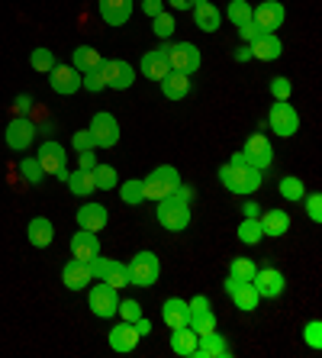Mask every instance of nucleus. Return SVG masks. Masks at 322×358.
I'll return each mask as SVG.
<instances>
[{"label":"nucleus","instance_id":"f257e3e1","mask_svg":"<svg viewBox=\"0 0 322 358\" xmlns=\"http://www.w3.org/2000/svg\"><path fill=\"white\" fill-rule=\"evenodd\" d=\"M190 200H193V191L184 187V184L171 197L158 200L155 217H158V223H161V229H168V233H184V229H187L190 226Z\"/></svg>","mask_w":322,"mask_h":358},{"label":"nucleus","instance_id":"f03ea898","mask_svg":"<svg viewBox=\"0 0 322 358\" xmlns=\"http://www.w3.org/2000/svg\"><path fill=\"white\" fill-rule=\"evenodd\" d=\"M181 171L174 165H158L155 171H149V178H142V200H152V203H158V200L171 197L177 187H181Z\"/></svg>","mask_w":322,"mask_h":358},{"label":"nucleus","instance_id":"7ed1b4c3","mask_svg":"<svg viewBox=\"0 0 322 358\" xmlns=\"http://www.w3.org/2000/svg\"><path fill=\"white\" fill-rule=\"evenodd\" d=\"M219 181H223L226 191L248 197V194H255L258 187L265 184V178H261V171H258V168L248 165V162H245V165H232V162H226V165L219 168Z\"/></svg>","mask_w":322,"mask_h":358},{"label":"nucleus","instance_id":"20e7f679","mask_svg":"<svg viewBox=\"0 0 322 358\" xmlns=\"http://www.w3.org/2000/svg\"><path fill=\"white\" fill-rule=\"evenodd\" d=\"M126 268H129V287H155L161 278V262L155 252H136Z\"/></svg>","mask_w":322,"mask_h":358},{"label":"nucleus","instance_id":"39448f33","mask_svg":"<svg viewBox=\"0 0 322 358\" xmlns=\"http://www.w3.org/2000/svg\"><path fill=\"white\" fill-rule=\"evenodd\" d=\"M165 55H168V68L171 71H181V75H193V71H200V49L193 45V42H174V45H168L165 42Z\"/></svg>","mask_w":322,"mask_h":358},{"label":"nucleus","instance_id":"423d86ee","mask_svg":"<svg viewBox=\"0 0 322 358\" xmlns=\"http://www.w3.org/2000/svg\"><path fill=\"white\" fill-rule=\"evenodd\" d=\"M268 126H271L274 136H281V139H290V136H297L300 129V113L293 103L287 100H274L271 113H268Z\"/></svg>","mask_w":322,"mask_h":358},{"label":"nucleus","instance_id":"0eeeda50","mask_svg":"<svg viewBox=\"0 0 322 358\" xmlns=\"http://www.w3.org/2000/svg\"><path fill=\"white\" fill-rule=\"evenodd\" d=\"M36 162H39V168L45 171V178L49 175H58L61 181L68 178V152L61 142H42L39 152H36Z\"/></svg>","mask_w":322,"mask_h":358},{"label":"nucleus","instance_id":"6e6552de","mask_svg":"<svg viewBox=\"0 0 322 358\" xmlns=\"http://www.w3.org/2000/svg\"><path fill=\"white\" fill-rule=\"evenodd\" d=\"M100 78L110 91H126L136 84V68L123 59H103L100 62Z\"/></svg>","mask_w":322,"mask_h":358},{"label":"nucleus","instance_id":"1a4fd4ad","mask_svg":"<svg viewBox=\"0 0 322 358\" xmlns=\"http://www.w3.org/2000/svg\"><path fill=\"white\" fill-rule=\"evenodd\" d=\"M91 265V275L97 278V281H107L113 291H123V287H129V268L123 265V262H116V259H94L87 262Z\"/></svg>","mask_w":322,"mask_h":358},{"label":"nucleus","instance_id":"9d476101","mask_svg":"<svg viewBox=\"0 0 322 358\" xmlns=\"http://www.w3.org/2000/svg\"><path fill=\"white\" fill-rule=\"evenodd\" d=\"M87 303H91V313L97 320H110V317H116L119 291H113L107 281H100V284H94L91 291H87Z\"/></svg>","mask_w":322,"mask_h":358},{"label":"nucleus","instance_id":"9b49d317","mask_svg":"<svg viewBox=\"0 0 322 358\" xmlns=\"http://www.w3.org/2000/svg\"><path fill=\"white\" fill-rule=\"evenodd\" d=\"M36 123L33 120H26V117H13L7 123V129H3V139H7V149L13 152H26L29 145L36 142Z\"/></svg>","mask_w":322,"mask_h":358},{"label":"nucleus","instance_id":"f8f14e48","mask_svg":"<svg viewBox=\"0 0 322 358\" xmlns=\"http://www.w3.org/2000/svg\"><path fill=\"white\" fill-rule=\"evenodd\" d=\"M87 133L94 136V145H97V149H113L116 142H119V123H116L113 113H94Z\"/></svg>","mask_w":322,"mask_h":358},{"label":"nucleus","instance_id":"ddd939ff","mask_svg":"<svg viewBox=\"0 0 322 358\" xmlns=\"http://www.w3.org/2000/svg\"><path fill=\"white\" fill-rule=\"evenodd\" d=\"M251 20L261 26V33H277L287 20V10L281 0H261L258 7H251Z\"/></svg>","mask_w":322,"mask_h":358},{"label":"nucleus","instance_id":"4468645a","mask_svg":"<svg viewBox=\"0 0 322 358\" xmlns=\"http://www.w3.org/2000/svg\"><path fill=\"white\" fill-rule=\"evenodd\" d=\"M245 162L251 168H258V171H265L268 165L274 162V149H271V139L268 136H261V133H255V136H248L245 139Z\"/></svg>","mask_w":322,"mask_h":358},{"label":"nucleus","instance_id":"2eb2a0df","mask_svg":"<svg viewBox=\"0 0 322 358\" xmlns=\"http://www.w3.org/2000/svg\"><path fill=\"white\" fill-rule=\"evenodd\" d=\"M49 84L52 91L61 94V97H71V94L81 91V71L75 65H55L49 71Z\"/></svg>","mask_w":322,"mask_h":358},{"label":"nucleus","instance_id":"dca6fc26","mask_svg":"<svg viewBox=\"0 0 322 358\" xmlns=\"http://www.w3.org/2000/svg\"><path fill=\"white\" fill-rule=\"evenodd\" d=\"M251 284H255V291L268 300H277L284 294V287H287V281H284V275L277 268H258Z\"/></svg>","mask_w":322,"mask_h":358},{"label":"nucleus","instance_id":"f3484780","mask_svg":"<svg viewBox=\"0 0 322 358\" xmlns=\"http://www.w3.org/2000/svg\"><path fill=\"white\" fill-rule=\"evenodd\" d=\"M190 13H193V26L203 29V33H216L223 26V10L216 7V3H210V0H197Z\"/></svg>","mask_w":322,"mask_h":358},{"label":"nucleus","instance_id":"a211bd4d","mask_svg":"<svg viewBox=\"0 0 322 358\" xmlns=\"http://www.w3.org/2000/svg\"><path fill=\"white\" fill-rule=\"evenodd\" d=\"M91 281H94V275H91V265H87V262L71 259L61 268V284H65L68 291H84V287H91Z\"/></svg>","mask_w":322,"mask_h":358},{"label":"nucleus","instance_id":"6ab92c4d","mask_svg":"<svg viewBox=\"0 0 322 358\" xmlns=\"http://www.w3.org/2000/svg\"><path fill=\"white\" fill-rule=\"evenodd\" d=\"M107 223H110V213L103 203H94L91 200V203H84L78 210V226L87 229V233H100V229H107Z\"/></svg>","mask_w":322,"mask_h":358},{"label":"nucleus","instance_id":"aec40b11","mask_svg":"<svg viewBox=\"0 0 322 358\" xmlns=\"http://www.w3.org/2000/svg\"><path fill=\"white\" fill-rule=\"evenodd\" d=\"M139 71L149 81H161V78L171 71L168 68V55H165V45H158V49H149L145 55H142V62H139Z\"/></svg>","mask_w":322,"mask_h":358},{"label":"nucleus","instance_id":"412c9836","mask_svg":"<svg viewBox=\"0 0 322 358\" xmlns=\"http://www.w3.org/2000/svg\"><path fill=\"white\" fill-rule=\"evenodd\" d=\"M100 255V239L97 233H87V229H81V233L71 236V259L78 262H94Z\"/></svg>","mask_w":322,"mask_h":358},{"label":"nucleus","instance_id":"4be33fe9","mask_svg":"<svg viewBox=\"0 0 322 358\" xmlns=\"http://www.w3.org/2000/svg\"><path fill=\"white\" fill-rule=\"evenodd\" d=\"M133 3L136 0H100V17L110 26H126L133 17Z\"/></svg>","mask_w":322,"mask_h":358},{"label":"nucleus","instance_id":"5701e85b","mask_svg":"<svg viewBox=\"0 0 322 358\" xmlns=\"http://www.w3.org/2000/svg\"><path fill=\"white\" fill-rule=\"evenodd\" d=\"M229 342H226V336H219L213 329V333L200 336L197 342V352H193V358H229Z\"/></svg>","mask_w":322,"mask_h":358},{"label":"nucleus","instance_id":"b1692460","mask_svg":"<svg viewBox=\"0 0 322 358\" xmlns=\"http://www.w3.org/2000/svg\"><path fill=\"white\" fill-rule=\"evenodd\" d=\"M251 59H258V62H274V59H281V52H284V45H281V39H277V33H261L251 45Z\"/></svg>","mask_w":322,"mask_h":358},{"label":"nucleus","instance_id":"393cba45","mask_svg":"<svg viewBox=\"0 0 322 358\" xmlns=\"http://www.w3.org/2000/svg\"><path fill=\"white\" fill-rule=\"evenodd\" d=\"M161 320H165L168 329L187 326V323H190V307H187V300H181V297H168L165 303H161Z\"/></svg>","mask_w":322,"mask_h":358},{"label":"nucleus","instance_id":"a878e982","mask_svg":"<svg viewBox=\"0 0 322 358\" xmlns=\"http://www.w3.org/2000/svg\"><path fill=\"white\" fill-rule=\"evenodd\" d=\"M258 223H261V233L274 236V239H281V236L290 233V213L287 210H268V213H258Z\"/></svg>","mask_w":322,"mask_h":358},{"label":"nucleus","instance_id":"bb28decb","mask_svg":"<svg viewBox=\"0 0 322 358\" xmlns=\"http://www.w3.org/2000/svg\"><path fill=\"white\" fill-rule=\"evenodd\" d=\"M107 339H110V349H113V352H133L136 345H139L142 336L136 333L133 323H126V320H123L119 326H113V329H110Z\"/></svg>","mask_w":322,"mask_h":358},{"label":"nucleus","instance_id":"cd10ccee","mask_svg":"<svg viewBox=\"0 0 322 358\" xmlns=\"http://www.w3.org/2000/svg\"><path fill=\"white\" fill-rule=\"evenodd\" d=\"M26 239H29V245H36V249L52 245V239H55V226H52V220L33 217L29 220V226H26Z\"/></svg>","mask_w":322,"mask_h":358},{"label":"nucleus","instance_id":"c85d7f7f","mask_svg":"<svg viewBox=\"0 0 322 358\" xmlns=\"http://www.w3.org/2000/svg\"><path fill=\"white\" fill-rule=\"evenodd\" d=\"M232 303H235V310H242V313H255L258 303H261V294L255 291V284L245 281V284H235L229 291Z\"/></svg>","mask_w":322,"mask_h":358},{"label":"nucleus","instance_id":"c756f323","mask_svg":"<svg viewBox=\"0 0 322 358\" xmlns=\"http://www.w3.org/2000/svg\"><path fill=\"white\" fill-rule=\"evenodd\" d=\"M197 342H200V336L193 333L190 326H177V329H171V349H174V355L193 358V352H197Z\"/></svg>","mask_w":322,"mask_h":358},{"label":"nucleus","instance_id":"7c9ffc66","mask_svg":"<svg viewBox=\"0 0 322 358\" xmlns=\"http://www.w3.org/2000/svg\"><path fill=\"white\" fill-rule=\"evenodd\" d=\"M158 84H161V94H165L168 100H174V103L190 94V75H181V71H168Z\"/></svg>","mask_w":322,"mask_h":358},{"label":"nucleus","instance_id":"2f4dec72","mask_svg":"<svg viewBox=\"0 0 322 358\" xmlns=\"http://www.w3.org/2000/svg\"><path fill=\"white\" fill-rule=\"evenodd\" d=\"M68 191L75 194V197H91L94 191H97V184H94V171H84V168H78V171H71V175L65 178Z\"/></svg>","mask_w":322,"mask_h":358},{"label":"nucleus","instance_id":"473e14b6","mask_svg":"<svg viewBox=\"0 0 322 358\" xmlns=\"http://www.w3.org/2000/svg\"><path fill=\"white\" fill-rule=\"evenodd\" d=\"M100 62H103V55H100L94 45H78L75 55H71V65H75L81 75H87V71H97Z\"/></svg>","mask_w":322,"mask_h":358},{"label":"nucleus","instance_id":"72a5a7b5","mask_svg":"<svg viewBox=\"0 0 322 358\" xmlns=\"http://www.w3.org/2000/svg\"><path fill=\"white\" fill-rule=\"evenodd\" d=\"M277 191H281V197L287 200V203H300V200L306 197V184L300 181L297 175H287L281 184H277Z\"/></svg>","mask_w":322,"mask_h":358},{"label":"nucleus","instance_id":"f704fd0d","mask_svg":"<svg viewBox=\"0 0 322 358\" xmlns=\"http://www.w3.org/2000/svg\"><path fill=\"white\" fill-rule=\"evenodd\" d=\"M116 191H119V200H123V203H129V207L145 203V200H142V178H129V181L116 184Z\"/></svg>","mask_w":322,"mask_h":358},{"label":"nucleus","instance_id":"c9c22d12","mask_svg":"<svg viewBox=\"0 0 322 358\" xmlns=\"http://www.w3.org/2000/svg\"><path fill=\"white\" fill-rule=\"evenodd\" d=\"M29 65H33V71H39V75H49L52 68L58 65L55 52L45 49V45H39V49H33V55H29Z\"/></svg>","mask_w":322,"mask_h":358},{"label":"nucleus","instance_id":"e433bc0d","mask_svg":"<svg viewBox=\"0 0 322 358\" xmlns=\"http://www.w3.org/2000/svg\"><path fill=\"white\" fill-rule=\"evenodd\" d=\"M235 233H239V242H245V245H258V242L265 239V233H261V223H258V220H251V217L242 220Z\"/></svg>","mask_w":322,"mask_h":358},{"label":"nucleus","instance_id":"4c0bfd02","mask_svg":"<svg viewBox=\"0 0 322 358\" xmlns=\"http://www.w3.org/2000/svg\"><path fill=\"white\" fill-rule=\"evenodd\" d=\"M94 184H97V191H116V184H119L116 168L113 165H97L94 168Z\"/></svg>","mask_w":322,"mask_h":358},{"label":"nucleus","instance_id":"58836bf2","mask_svg":"<svg viewBox=\"0 0 322 358\" xmlns=\"http://www.w3.org/2000/svg\"><path fill=\"white\" fill-rule=\"evenodd\" d=\"M190 329L197 336H207V333H213L216 329V313L213 310H200V313H190Z\"/></svg>","mask_w":322,"mask_h":358},{"label":"nucleus","instance_id":"ea45409f","mask_svg":"<svg viewBox=\"0 0 322 358\" xmlns=\"http://www.w3.org/2000/svg\"><path fill=\"white\" fill-rule=\"evenodd\" d=\"M226 20L232 26H242L251 20V3L248 0H229V7H226Z\"/></svg>","mask_w":322,"mask_h":358},{"label":"nucleus","instance_id":"a19ab883","mask_svg":"<svg viewBox=\"0 0 322 358\" xmlns=\"http://www.w3.org/2000/svg\"><path fill=\"white\" fill-rule=\"evenodd\" d=\"M255 271H258V265L251 259H232L229 262V278H235V281H251L255 278Z\"/></svg>","mask_w":322,"mask_h":358},{"label":"nucleus","instance_id":"79ce46f5","mask_svg":"<svg viewBox=\"0 0 322 358\" xmlns=\"http://www.w3.org/2000/svg\"><path fill=\"white\" fill-rule=\"evenodd\" d=\"M20 175L26 178V184H33V187H39V184L45 181V171L39 168L36 155H33V159H20Z\"/></svg>","mask_w":322,"mask_h":358},{"label":"nucleus","instance_id":"37998d69","mask_svg":"<svg viewBox=\"0 0 322 358\" xmlns=\"http://www.w3.org/2000/svg\"><path fill=\"white\" fill-rule=\"evenodd\" d=\"M116 317L126 320V323H136V320L142 317V303L139 300H133V297L119 300V303H116Z\"/></svg>","mask_w":322,"mask_h":358},{"label":"nucleus","instance_id":"c03bdc74","mask_svg":"<svg viewBox=\"0 0 322 358\" xmlns=\"http://www.w3.org/2000/svg\"><path fill=\"white\" fill-rule=\"evenodd\" d=\"M152 29H155V36L158 39H171L174 36V17L171 13H158V17H152Z\"/></svg>","mask_w":322,"mask_h":358},{"label":"nucleus","instance_id":"a18cd8bd","mask_svg":"<svg viewBox=\"0 0 322 358\" xmlns=\"http://www.w3.org/2000/svg\"><path fill=\"white\" fill-rule=\"evenodd\" d=\"M303 339L309 349H322V323L319 320H309V323L303 326Z\"/></svg>","mask_w":322,"mask_h":358},{"label":"nucleus","instance_id":"49530a36","mask_svg":"<svg viewBox=\"0 0 322 358\" xmlns=\"http://www.w3.org/2000/svg\"><path fill=\"white\" fill-rule=\"evenodd\" d=\"M81 87H84V91H91V94L107 91V84H103V78H100V68H97V71H87V75H81Z\"/></svg>","mask_w":322,"mask_h":358},{"label":"nucleus","instance_id":"de8ad7c7","mask_svg":"<svg viewBox=\"0 0 322 358\" xmlns=\"http://www.w3.org/2000/svg\"><path fill=\"white\" fill-rule=\"evenodd\" d=\"M271 94H274V100H290V94H293L290 78H271Z\"/></svg>","mask_w":322,"mask_h":358},{"label":"nucleus","instance_id":"09e8293b","mask_svg":"<svg viewBox=\"0 0 322 358\" xmlns=\"http://www.w3.org/2000/svg\"><path fill=\"white\" fill-rule=\"evenodd\" d=\"M306 213L313 223H322V194H306Z\"/></svg>","mask_w":322,"mask_h":358},{"label":"nucleus","instance_id":"8fccbe9b","mask_svg":"<svg viewBox=\"0 0 322 358\" xmlns=\"http://www.w3.org/2000/svg\"><path fill=\"white\" fill-rule=\"evenodd\" d=\"M239 36H242V42H245V45H251V42L261 36V26H258L255 20H248V23L239 26Z\"/></svg>","mask_w":322,"mask_h":358},{"label":"nucleus","instance_id":"3c124183","mask_svg":"<svg viewBox=\"0 0 322 358\" xmlns=\"http://www.w3.org/2000/svg\"><path fill=\"white\" fill-rule=\"evenodd\" d=\"M71 145H75L78 152H87V149H97V145H94V136L87 133V129H81V133H75L71 136Z\"/></svg>","mask_w":322,"mask_h":358},{"label":"nucleus","instance_id":"603ef678","mask_svg":"<svg viewBox=\"0 0 322 358\" xmlns=\"http://www.w3.org/2000/svg\"><path fill=\"white\" fill-rule=\"evenodd\" d=\"M78 168H84V171H94V168H97V152H94V149L78 152Z\"/></svg>","mask_w":322,"mask_h":358},{"label":"nucleus","instance_id":"864d4df0","mask_svg":"<svg viewBox=\"0 0 322 358\" xmlns=\"http://www.w3.org/2000/svg\"><path fill=\"white\" fill-rule=\"evenodd\" d=\"M142 13H145V17H158V13H165V0H142Z\"/></svg>","mask_w":322,"mask_h":358},{"label":"nucleus","instance_id":"5fc2aeb1","mask_svg":"<svg viewBox=\"0 0 322 358\" xmlns=\"http://www.w3.org/2000/svg\"><path fill=\"white\" fill-rule=\"evenodd\" d=\"M187 307H190V313H200V310H210V297L207 294H197L193 300H187Z\"/></svg>","mask_w":322,"mask_h":358},{"label":"nucleus","instance_id":"6e6d98bb","mask_svg":"<svg viewBox=\"0 0 322 358\" xmlns=\"http://www.w3.org/2000/svg\"><path fill=\"white\" fill-rule=\"evenodd\" d=\"M258 213H261V203H255V200H245V203H242V217L258 220Z\"/></svg>","mask_w":322,"mask_h":358},{"label":"nucleus","instance_id":"4d7b16f0","mask_svg":"<svg viewBox=\"0 0 322 358\" xmlns=\"http://www.w3.org/2000/svg\"><path fill=\"white\" fill-rule=\"evenodd\" d=\"M133 326H136V333H139V336H152V320L145 317V313H142V317L136 320Z\"/></svg>","mask_w":322,"mask_h":358},{"label":"nucleus","instance_id":"13d9d810","mask_svg":"<svg viewBox=\"0 0 322 358\" xmlns=\"http://www.w3.org/2000/svg\"><path fill=\"white\" fill-rule=\"evenodd\" d=\"M165 3H171V7L181 13V10H193V3H197V0H165Z\"/></svg>","mask_w":322,"mask_h":358},{"label":"nucleus","instance_id":"bf43d9fd","mask_svg":"<svg viewBox=\"0 0 322 358\" xmlns=\"http://www.w3.org/2000/svg\"><path fill=\"white\" fill-rule=\"evenodd\" d=\"M29 107H33V100L26 97V94H20V97H17V110H20V117H26V110H29Z\"/></svg>","mask_w":322,"mask_h":358},{"label":"nucleus","instance_id":"052dcab7","mask_svg":"<svg viewBox=\"0 0 322 358\" xmlns=\"http://www.w3.org/2000/svg\"><path fill=\"white\" fill-rule=\"evenodd\" d=\"M251 59V49H248V45H242L239 52H235V62H248Z\"/></svg>","mask_w":322,"mask_h":358},{"label":"nucleus","instance_id":"680f3d73","mask_svg":"<svg viewBox=\"0 0 322 358\" xmlns=\"http://www.w3.org/2000/svg\"><path fill=\"white\" fill-rule=\"evenodd\" d=\"M229 162H232V165H245V152H235Z\"/></svg>","mask_w":322,"mask_h":358}]
</instances>
